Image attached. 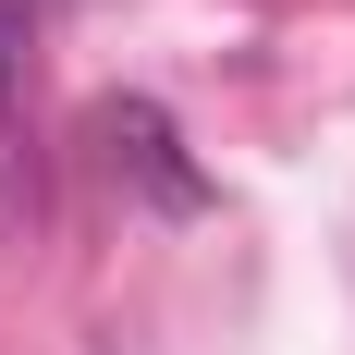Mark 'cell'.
Wrapping results in <instances>:
<instances>
[{"label": "cell", "mask_w": 355, "mask_h": 355, "mask_svg": "<svg viewBox=\"0 0 355 355\" xmlns=\"http://www.w3.org/2000/svg\"><path fill=\"white\" fill-rule=\"evenodd\" d=\"M98 147H110V172L147 184V209H172V220L209 209V172L184 159V135H172V110H159V98H98Z\"/></svg>", "instance_id": "6da1fadb"}]
</instances>
